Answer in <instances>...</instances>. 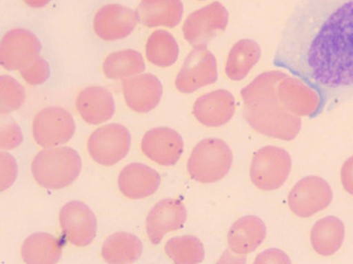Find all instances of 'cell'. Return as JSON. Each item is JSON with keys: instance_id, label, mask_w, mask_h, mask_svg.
<instances>
[{"instance_id": "cell-22", "label": "cell", "mask_w": 353, "mask_h": 264, "mask_svg": "<svg viewBox=\"0 0 353 264\" xmlns=\"http://www.w3.org/2000/svg\"><path fill=\"white\" fill-rule=\"evenodd\" d=\"M137 14L140 22L148 28H174L182 20L183 5L181 0H142Z\"/></svg>"}, {"instance_id": "cell-12", "label": "cell", "mask_w": 353, "mask_h": 264, "mask_svg": "<svg viewBox=\"0 0 353 264\" xmlns=\"http://www.w3.org/2000/svg\"><path fill=\"white\" fill-rule=\"evenodd\" d=\"M0 47L1 65L8 70H20L39 56L41 44L30 31L14 29L4 35Z\"/></svg>"}, {"instance_id": "cell-27", "label": "cell", "mask_w": 353, "mask_h": 264, "mask_svg": "<svg viewBox=\"0 0 353 264\" xmlns=\"http://www.w3.org/2000/svg\"><path fill=\"white\" fill-rule=\"evenodd\" d=\"M103 70L105 77L112 80H125L143 73L145 64L140 52L125 50L114 52L105 58Z\"/></svg>"}, {"instance_id": "cell-8", "label": "cell", "mask_w": 353, "mask_h": 264, "mask_svg": "<svg viewBox=\"0 0 353 264\" xmlns=\"http://www.w3.org/2000/svg\"><path fill=\"white\" fill-rule=\"evenodd\" d=\"M75 122L72 113L59 107L41 110L32 123L33 138L42 147H54L69 142L75 133Z\"/></svg>"}, {"instance_id": "cell-32", "label": "cell", "mask_w": 353, "mask_h": 264, "mask_svg": "<svg viewBox=\"0 0 353 264\" xmlns=\"http://www.w3.org/2000/svg\"><path fill=\"white\" fill-rule=\"evenodd\" d=\"M23 142L22 131L17 123L8 114L1 117V146L4 151H11Z\"/></svg>"}, {"instance_id": "cell-28", "label": "cell", "mask_w": 353, "mask_h": 264, "mask_svg": "<svg viewBox=\"0 0 353 264\" xmlns=\"http://www.w3.org/2000/svg\"><path fill=\"white\" fill-rule=\"evenodd\" d=\"M145 54L147 59L154 65L168 67L178 60L179 47L170 32L157 30L148 39Z\"/></svg>"}, {"instance_id": "cell-26", "label": "cell", "mask_w": 353, "mask_h": 264, "mask_svg": "<svg viewBox=\"0 0 353 264\" xmlns=\"http://www.w3.org/2000/svg\"><path fill=\"white\" fill-rule=\"evenodd\" d=\"M345 230L341 220L327 217L317 221L311 232V243L314 251L328 257L336 253L343 242Z\"/></svg>"}, {"instance_id": "cell-36", "label": "cell", "mask_w": 353, "mask_h": 264, "mask_svg": "<svg viewBox=\"0 0 353 264\" xmlns=\"http://www.w3.org/2000/svg\"><path fill=\"white\" fill-rule=\"evenodd\" d=\"M200 1H205V0H200Z\"/></svg>"}, {"instance_id": "cell-21", "label": "cell", "mask_w": 353, "mask_h": 264, "mask_svg": "<svg viewBox=\"0 0 353 264\" xmlns=\"http://www.w3.org/2000/svg\"><path fill=\"white\" fill-rule=\"evenodd\" d=\"M266 236L267 227L261 219L252 215L243 217L229 230V249L236 254H248L259 248Z\"/></svg>"}, {"instance_id": "cell-34", "label": "cell", "mask_w": 353, "mask_h": 264, "mask_svg": "<svg viewBox=\"0 0 353 264\" xmlns=\"http://www.w3.org/2000/svg\"><path fill=\"white\" fill-rule=\"evenodd\" d=\"M341 182L344 189L353 195V156L342 166Z\"/></svg>"}, {"instance_id": "cell-18", "label": "cell", "mask_w": 353, "mask_h": 264, "mask_svg": "<svg viewBox=\"0 0 353 264\" xmlns=\"http://www.w3.org/2000/svg\"><path fill=\"white\" fill-rule=\"evenodd\" d=\"M279 100L297 117H312L321 108L320 95L298 78L287 76L278 86Z\"/></svg>"}, {"instance_id": "cell-3", "label": "cell", "mask_w": 353, "mask_h": 264, "mask_svg": "<svg viewBox=\"0 0 353 264\" xmlns=\"http://www.w3.org/2000/svg\"><path fill=\"white\" fill-rule=\"evenodd\" d=\"M81 168V156L67 146L43 149L34 156L31 166L34 180L48 190L68 187L77 179Z\"/></svg>"}, {"instance_id": "cell-7", "label": "cell", "mask_w": 353, "mask_h": 264, "mask_svg": "<svg viewBox=\"0 0 353 264\" xmlns=\"http://www.w3.org/2000/svg\"><path fill=\"white\" fill-rule=\"evenodd\" d=\"M130 144L128 129L119 123H110L93 132L88 138L87 148L94 162L103 166H112L128 155Z\"/></svg>"}, {"instance_id": "cell-30", "label": "cell", "mask_w": 353, "mask_h": 264, "mask_svg": "<svg viewBox=\"0 0 353 264\" xmlns=\"http://www.w3.org/2000/svg\"><path fill=\"white\" fill-rule=\"evenodd\" d=\"M1 89L2 114H8L22 107L26 100L23 87L10 76H2L0 78Z\"/></svg>"}, {"instance_id": "cell-6", "label": "cell", "mask_w": 353, "mask_h": 264, "mask_svg": "<svg viewBox=\"0 0 353 264\" xmlns=\"http://www.w3.org/2000/svg\"><path fill=\"white\" fill-rule=\"evenodd\" d=\"M229 14L219 2L212 3L193 12L183 25V38L191 46L207 47L216 35L225 30Z\"/></svg>"}, {"instance_id": "cell-14", "label": "cell", "mask_w": 353, "mask_h": 264, "mask_svg": "<svg viewBox=\"0 0 353 264\" xmlns=\"http://www.w3.org/2000/svg\"><path fill=\"white\" fill-rule=\"evenodd\" d=\"M141 148L150 160L162 166L178 163L183 152V140L178 131L157 127L146 132Z\"/></svg>"}, {"instance_id": "cell-1", "label": "cell", "mask_w": 353, "mask_h": 264, "mask_svg": "<svg viewBox=\"0 0 353 264\" xmlns=\"http://www.w3.org/2000/svg\"><path fill=\"white\" fill-rule=\"evenodd\" d=\"M275 63L320 95L353 93V0H303L280 41Z\"/></svg>"}, {"instance_id": "cell-4", "label": "cell", "mask_w": 353, "mask_h": 264, "mask_svg": "<svg viewBox=\"0 0 353 264\" xmlns=\"http://www.w3.org/2000/svg\"><path fill=\"white\" fill-rule=\"evenodd\" d=\"M233 153L224 140L209 138L202 140L191 153L188 170L190 177L204 184L223 179L230 171Z\"/></svg>"}, {"instance_id": "cell-9", "label": "cell", "mask_w": 353, "mask_h": 264, "mask_svg": "<svg viewBox=\"0 0 353 264\" xmlns=\"http://www.w3.org/2000/svg\"><path fill=\"white\" fill-rule=\"evenodd\" d=\"M217 78L214 55L206 47H197L185 59L174 84L179 92L192 94L203 87L214 84Z\"/></svg>"}, {"instance_id": "cell-29", "label": "cell", "mask_w": 353, "mask_h": 264, "mask_svg": "<svg viewBox=\"0 0 353 264\" xmlns=\"http://www.w3.org/2000/svg\"><path fill=\"white\" fill-rule=\"evenodd\" d=\"M165 252L175 263H201L205 259V248L195 236H175L168 241Z\"/></svg>"}, {"instance_id": "cell-15", "label": "cell", "mask_w": 353, "mask_h": 264, "mask_svg": "<svg viewBox=\"0 0 353 264\" xmlns=\"http://www.w3.org/2000/svg\"><path fill=\"white\" fill-rule=\"evenodd\" d=\"M137 12L120 5H109L101 8L94 20L98 36L105 41L121 40L134 30L138 23Z\"/></svg>"}, {"instance_id": "cell-13", "label": "cell", "mask_w": 353, "mask_h": 264, "mask_svg": "<svg viewBox=\"0 0 353 264\" xmlns=\"http://www.w3.org/2000/svg\"><path fill=\"white\" fill-rule=\"evenodd\" d=\"M187 218V209L181 199L168 198L157 202L146 219L150 241L160 244L166 234L181 230Z\"/></svg>"}, {"instance_id": "cell-25", "label": "cell", "mask_w": 353, "mask_h": 264, "mask_svg": "<svg viewBox=\"0 0 353 264\" xmlns=\"http://www.w3.org/2000/svg\"><path fill=\"white\" fill-rule=\"evenodd\" d=\"M143 252V244L138 236L126 232L114 233L105 241L101 254L109 263H132L137 261Z\"/></svg>"}, {"instance_id": "cell-16", "label": "cell", "mask_w": 353, "mask_h": 264, "mask_svg": "<svg viewBox=\"0 0 353 264\" xmlns=\"http://www.w3.org/2000/svg\"><path fill=\"white\" fill-rule=\"evenodd\" d=\"M122 91L132 111L145 113L154 110L160 103L163 85L153 74H139L125 79L122 83Z\"/></svg>"}, {"instance_id": "cell-2", "label": "cell", "mask_w": 353, "mask_h": 264, "mask_svg": "<svg viewBox=\"0 0 353 264\" xmlns=\"http://www.w3.org/2000/svg\"><path fill=\"white\" fill-rule=\"evenodd\" d=\"M288 75L265 72L241 91L243 116L255 131L265 136L292 140L301 129V119L290 113L279 100L278 86Z\"/></svg>"}, {"instance_id": "cell-23", "label": "cell", "mask_w": 353, "mask_h": 264, "mask_svg": "<svg viewBox=\"0 0 353 264\" xmlns=\"http://www.w3.org/2000/svg\"><path fill=\"white\" fill-rule=\"evenodd\" d=\"M63 248L64 243L57 236L48 233H34L23 242L21 256L26 263H57Z\"/></svg>"}, {"instance_id": "cell-19", "label": "cell", "mask_w": 353, "mask_h": 264, "mask_svg": "<svg viewBox=\"0 0 353 264\" xmlns=\"http://www.w3.org/2000/svg\"><path fill=\"white\" fill-rule=\"evenodd\" d=\"M161 175L144 164L132 163L119 176V188L123 195L132 199H142L154 195L160 187Z\"/></svg>"}, {"instance_id": "cell-20", "label": "cell", "mask_w": 353, "mask_h": 264, "mask_svg": "<svg viewBox=\"0 0 353 264\" xmlns=\"http://www.w3.org/2000/svg\"><path fill=\"white\" fill-rule=\"evenodd\" d=\"M76 108L88 124L99 125L112 118L116 111V104L107 88L90 86L78 94Z\"/></svg>"}, {"instance_id": "cell-5", "label": "cell", "mask_w": 353, "mask_h": 264, "mask_svg": "<svg viewBox=\"0 0 353 264\" xmlns=\"http://www.w3.org/2000/svg\"><path fill=\"white\" fill-rule=\"evenodd\" d=\"M291 167L292 160L285 149L277 146H264L252 157L251 181L256 188L262 190L279 189L288 179Z\"/></svg>"}, {"instance_id": "cell-33", "label": "cell", "mask_w": 353, "mask_h": 264, "mask_svg": "<svg viewBox=\"0 0 353 264\" xmlns=\"http://www.w3.org/2000/svg\"><path fill=\"white\" fill-rule=\"evenodd\" d=\"M1 191L10 188L17 178V165L10 153L1 152Z\"/></svg>"}, {"instance_id": "cell-17", "label": "cell", "mask_w": 353, "mask_h": 264, "mask_svg": "<svg viewBox=\"0 0 353 264\" xmlns=\"http://www.w3.org/2000/svg\"><path fill=\"white\" fill-rule=\"evenodd\" d=\"M236 104L231 92L224 89L200 96L193 104L194 117L210 128L223 126L234 116Z\"/></svg>"}, {"instance_id": "cell-11", "label": "cell", "mask_w": 353, "mask_h": 264, "mask_svg": "<svg viewBox=\"0 0 353 264\" xmlns=\"http://www.w3.org/2000/svg\"><path fill=\"white\" fill-rule=\"evenodd\" d=\"M59 223L65 239L77 248L90 245L98 228L93 211L79 201H69L61 208Z\"/></svg>"}, {"instance_id": "cell-24", "label": "cell", "mask_w": 353, "mask_h": 264, "mask_svg": "<svg viewBox=\"0 0 353 264\" xmlns=\"http://www.w3.org/2000/svg\"><path fill=\"white\" fill-rule=\"evenodd\" d=\"M261 50L257 42L243 39L236 42L229 52L225 74L233 81H241L259 63Z\"/></svg>"}, {"instance_id": "cell-31", "label": "cell", "mask_w": 353, "mask_h": 264, "mask_svg": "<svg viewBox=\"0 0 353 264\" xmlns=\"http://www.w3.org/2000/svg\"><path fill=\"white\" fill-rule=\"evenodd\" d=\"M25 82L30 85L37 86L46 82L50 75L48 61L39 56L31 63L19 70Z\"/></svg>"}, {"instance_id": "cell-10", "label": "cell", "mask_w": 353, "mask_h": 264, "mask_svg": "<svg viewBox=\"0 0 353 264\" xmlns=\"http://www.w3.org/2000/svg\"><path fill=\"white\" fill-rule=\"evenodd\" d=\"M331 187L319 176H307L296 184L288 196V206L297 217H310L327 208L332 200Z\"/></svg>"}, {"instance_id": "cell-35", "label": "cell", "mask_w": 353, "mask_h": 264, "mask_svg": "<svg viewBox=\"0 0 353 264\" xmlns=\"http://www.w3.org/2000/svg\"><path fill=\"white\" fill-rule=\"evenodd\" d=\"M50 0H24V2L33 8H41L47 5Z\"/></svg>"}]
</instances>
